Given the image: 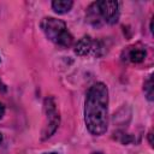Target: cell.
Here are the masks:
<instances>
[{
    "mask_svg": "<svg viewBox=\"0 0 154 154\" xmlns=\"http://www.w3.org/2000/svg\"><path fill=\"white\" fill-rule=\"evenodd\" d=\"M108 89L103 83H95L88 90L84 106V122L90 134L103 135L108 126Z\"/></svg>",
    "mask_w": 154,
    "mask_h": 154,
    "instance_id": "cell-1",
    "label": "cell"
},
{
    "mask_svg": "<svg viewBox=\"0 0 154 154\" xmlns=\"http://www.w3.org/2000/svg\"><path fill=\"white\" fill-rule=\"evenodd\" d=\"M41 29L52 42L61 47H70L72 43V35L67 30L65 23L60 19L47 17L41 22Z\"/></svg>",
    "mask_w": 154,
    "mask_h": 154,
    "instance_id": "cell-2",
    "label": "cell"
},
{
    "mask_svg": "<svg viewBox=\"0 0 154 154\" xmlns=\"http://www.w3.org/2000/svg\"><path fill=\"white\" fill-rule=\"evenodd\" d=\"M45 114H46V122L43 125V130H42V138H47L49 136H52L57 128L59 126V113L57 111L55 103L53 101L52 97H48L45 100Z\"/></svg>",
    "mask_w": 154,
    "mask_h": 154,
    "instance_id": "cell-3",
    "label": "cell"
},
{
    "mask_svg": "<svg viewBox=\"0 0 154 154\" xmlns=\"http://www.w3.org/2000/svg\"><path fill=\"white\" fill-rule=\"evenodd\" d=\"M101 19L108 24H114L119 18V4L112 0L96 1Z\"/></svg>",
    "mask_w": 154,
    "mask_h": 154,
    "instance_id": "cell-4",
    "label": "cell"
},
{
    "mask_svg": "<svg viewBox=\"0 0 154 154\" xmlns=\"http://www.w3.org/2000/svg\"><path fill=\"white\" fill-rule=\"evenodd\" d=\"M101 49L100 47V42H95L93 41L89 36H84L82 37L75 46V53L77 55H87L89 53H94L96 55L99 54V51Z\"/></svg>",
    "mask_w": 154,
    "mask_h": 154,
    "instance_id": "cell-5",
    "label": "cell"
},
{
    "mask_svg": "<svg viewBox=\"0 0 154 154\" xmlns=\"http://www.w3.org/2000/svg\"><path fill=\"white\" fill-rule=\"evenodd\" d=\"M146 55H147L146 48L141 46L140 43L129 46L124 51V59L130 63H141L144 60Z\"/></svg>",
    "mask_w": 154,
    "mask_h": 154,
    "instance_id": "cell-6",
    "label": "cell"
},
{
    "mask_svg": "<svg viewBox=\"0 0 154 154\" xmlns=\"http://www.w3.org/2000/svg\"><path fill=\"white\" fill-rule=\"evenodd\" d=\"M73 2L71 0H55L52 2V7L54 10V12L59 13V14H63V13H66L71 10Z\"/></svg>",
    "mask_w": 154,
    "mask_h": 154,
    "instance_id": "cell-7",
    "label": "cell"
},
{
    "mask_svg": "<svg viewBox=\"0 0 154 154\" xmlns=\"http://www.w3.org/2000/svg\"><path fill=\"white\" fill-rule=\"evenodd\" d=\"M87 17L89 19V22L94 25H100V22H101V16L99 13V8H97V5L96 2L91 4L89 7H88V12H87Z\"/></svg>",
    "mask_w": 154,
    "mask_h": 154,
    "instance_id": "cell-8",
    "label": "cell"
},
{
    "mask_svg": "<svg viewBox=\"0 0 154 154\" xmlns=\"http://www.w3.org/2000/svg\"><path fill=\"white\" fill-rule=\"evenodd\" d=\"M144 93L148 97V100H153V81H152V76L147 79V82L144 83Z\"/></svg>",
    "mask_w": 154,
    "mask_h": 154,
    "instance_id": "cell-9",
    "label": "cell"
},
{
    "mask_svg": "<svg viewBox=\"0 0 154 154\" xmlns=\"http://www.w3.org/2000/svg\"><path fill=\"white\" fill-rule=\"evenodd\" d=\"M4 112H5V107H4V105L0 102V118L4 116Z\"/></svg>",
    "mask_w": 154,
    "mask_h": 154,
    "instance_id": "cell-10",
    "label": "cell"
},
{
    "mask_svg": "<svg viewBox=\"0 0 154 154\" xmlns=\"http://www.w3.org/2000/svg\"><path fill=\"white\" fill-rule=\"evenodd\" d=\"M45 154H58V153H54V152H49V153H45Z\"/></svg>",
    "mask_w": 154,
    "mask_h": 154,
    "instance_id": "cell-11",
    "label": "cell"
},
{
    "mask_svg": "<svg viewBox=\"0 0 154 154\" xmlns=\"http://www.w3.org/2000/svg\"><path fill=\"white\" fill-rule=\"evenodd\" d=\"M93 154H102V153H100V152H95V153H93Z\"/></svg>",
    "mask_w": 154,
    "mask_h": 154,
    "instance_id": "cell-12",
    "label": "cell"
},
{
    "mask_svg": "<svg viewBox=\"0 0 154 154\" xmlns=\"http://www.w3.org/2000/svg\"><path fill=\"white\" fill-rule=\"evenodd\" d=\"M1 141H2V135L0 134V142H1Z\"/></svg>",
    "mask_w": 154,
    "mask_h": 154,
    "instance_id": "cell-13",
    "label": "cell"
}]
</instances>
